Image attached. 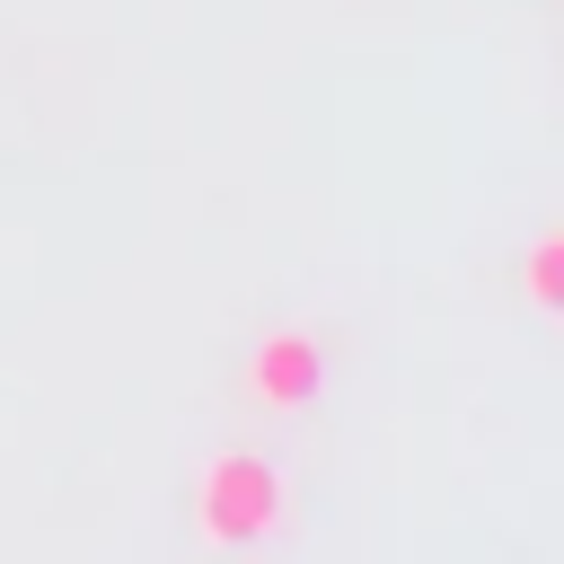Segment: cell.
Returning <instances> with one entry per match:
<instances>
[{
	"label": "cell",
	"instance_id": "cell-2",
	"mask_svg": "<svg viewBox=\"0 0 564 564\" xmlns=\"http://www.w3.org/2000/svg\"><path fill=\"white\" fill-rule=\"evenodd\" d=\"M317 379H326V352H317V335H308V326H273V335L247 352V397H256V405H273V414L308 405V397H317Z\"/></svg>",
	"mask_w": 564,
	"mask_h": 564
},
{
	"label": "cell",
	"instance_id": "cell-1",
	"mask_svg": "<svg viewBox=\"0 0 564 564\" xmlns=\"http://www.w3.org/2000/svg\"><path fill=\"white\" fill-rule=\"evenodd\" d=\"M194 529H203L212 546H256V538H273V529H282V467L256 458V449L203 458V476H194Z\"/></svg>",
	"mask_w": 564,
	"mask_h": 564
},
{
	"label": "cell",
	"instance_id": "cell-3",
	"mask_svg": "<svg viewBox=\"0 0 564 564\" xmlns=\"http://www.w3.org/2000/svg\"><path fill=\"white\" fill-rule=\"evenodd\" d=\"M520 291H529V308H564V229H546V238L529 247Z\"/></svg>",
	"mask_w": 564,
	"mask_h": 564
}]
</instances>
